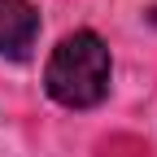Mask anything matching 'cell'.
<instances>
[{
  "label": "cell",
  "mask_w": 157,
  "mask_h": 157,
  "mask_svg": "<svg viewBox=\"0 0 157 157\" xmlns=\"http://www.w3.org/2000/svg\"><path fill=\"white\" fill-rule=\"evenodd\" d=\"M44 87L57 105L66 109H92L105 101L109 92V48L101 35L92 31H74L52 48L48 70H44Z\"/></svg>",
  "instance_id": "obj_1"
},
{
  "label": "cell",
  "mask_w": 157,
  "mask_h": 157,
  "mask_svg": "<svg viewBox=\"0 0 157 157\" xmlns=\"http://www.w3.org/2000/svg\"><path fill=\"white\" fill-rule=\"evenodd\" d=\"M39 35V13L31 0H0V57H26Z\"/></svg>",
  "instance_id": "obj_2"
}]
</instances>
